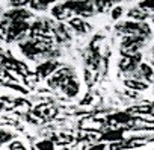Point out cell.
<instances>
[{
	"label": "cell",
	"instance_id": "7",
	"mask_svg": "<svg viewBox=\"0 0 154 150\" xmlns=\"http://www.w3.org/2000/svg\"><path fill=\"white\" fill-rule=\"evenodd\" d=\"M6 21H27L29 18H32V12L27 11L26 8H12L9 11H6L3 14Z\"/></svg>",
	"mask_w": 154,
	"mask_h": 150
},
{
	"label": "cell",
	"instance_id": "19",
	"mask_svg": "<svg viewBox=\"0 0 154 150\" xmlns=\"http://www.w3.org/2000/svg\"><path fill=\"white\" fill-rule=\"evenodd\" d=\"M12 138H14V135L11 132H8V130L0 127V147L8 144V142H12Z\"/></svg>",
	"mask_w": 154,
	"mask_h": 150
},
{
	"label": "cell",
	"instance_id": "22",
	"mask_svg": "<svg viewBox=\"0 0 154 150\" xmlns=\"http://www.w3.org/2000/svg\"><path fill=\"white\" fill-rule=\"evenodd\" d=\"M56 34H57V38H60V40H68V38H69V37H68V32H66V29H65L63 24H59V26L56 27Z\"/></svg>",
	"mask_w": 154,
	"mask_h": 150
},
{
	"label": "cell",
	"instance_id": "5",
	"mask_svg": "<svg viewBox=\"0 0 154 150\" xmlns=\"http://www.w3.org/2000/svg\"><path fill=\"white\" fill-rule=\"evenodd\" d=\"M9 23V21H8ZM30 29V24L27 21H11L6 27V41L11 43V41H18L21 40Z\"/></svg>",
	"mask_w": 154,
	"mask_h": 150
},
{
	"label": "cell",
	"instance_id": "12",
	"mask_svg": "<svg viewBox=\"0 0 154 150\" xmlns=\"http://www.w3.org/2000/svg\"><path fill=\"white\" fill-rule=\"evenodd\" d=\"M137 71H139V76L143 78L146 82H154V70H152L151 65H148L145 62H140Z\"/></svg>",
	"mask_w": 154,
	"mask_h": 150
},
{
	"label": "cell",
	"instance_id": "17",
	"mask_svg": "<svg viewBox=\"0 0 154 150\" xmlns=\"http://www.w3.org/2000/svg\"><path fill=\"white\" fill-rule=\"evenodd\" d=\"M35 148L36 150H54V142L51 139H41L35 144Z\"/></svg>",
	"mask_w": 154,
	"mask_h": 150
},
{
	"label": "cell",
	"instance_id": "25",
	"mask_svg": "<svg viewBox=\"0 0 154 150\" xmlns=\"http://www.w3.org/2000/svg\"><path fill=\"white\" fill-rule=\"evenodd\" d=\"M151 58H152V62H154V47H152V50H151Z\"/></svg>",
	"mask_w": 154,
	"mask_h": 150
},
{
	"label": "cell",
	"instance_id": "9",
	"mask_svg": "<svg viewBox=\"0 0 154 150\" xmlns=\"http://www.w3.org/2000/svg\"><path fill=\"white\" fill-rule=\"evenodd\" d=\"M68 24H69V27H71L74 32L80 34V35H86V34L91 30V24L86 23L83 17H71V18L68 20Z\"/></svg>",
	"mask_w": 154,
	"mask_h": 150
},
{
	"label": "cell",
	"instance_id": "24",
	"mask_svg": "<svg viewBox=\"0 0 154 150\" xmlns=\"http://www.w3.org/2000/svg\"><path fill=\"white\" fill-rule=\"evenodd\" d=\"M104 144H98V145H95V147H92V148H89V150H104Z\"/></svg>",
	"mask_w": 154,
	"mask_h": 150
},
{
	"label": "cell",
	"instance_id": "20",
	"mask_svg": "<svg viewBox=\"0 0 154 150\" xmlns=\"http://www.w3.org/2000/svg\"><path fill=\"white\" fill-rule=\"evenodd\" d=\"M122 14H124V8L122 6H113L112 8V12H110V17H112V20H119L121 17H122Z\"/></svg>",
	"mask_w": 154,
	"mask_h": 150
},
{
	"label": "cell",
	"instance_id": "18",
	"mask_svg": "<svg viewBox=\"0 0 154 150\" xmlns=\"http://www.w3.org/2000/svg\"><path fill=\"white\" fill-rule=\"evenodd\" d=\"M137 6L140 8V9H143L145 12H151V14H154V0H140V2L137 3Z\"/></svg>",
	"mask_w": 154,
	"mask_h": 150
},
{
	"label": "cell",
	"instance_id": "6",
	"mask_svg": "<svg viewBox=\"0 0 154 150\" xmlns=\"http://www.w3.org/2000/svg\"><path fill=\"white\" fill-rule=\"evenodd\" d=\"M140 59L142 55L136 53V55H122V58L118 62V67L122 73H134L137 71L139 65H140Z\"/></svg>",
	"mask_w": 154,
	"mask_h": 150
},
{
	"label": "cell",
	"instance_id": "26",
	"mask_svg": "<svg viewBox=\"0 0 154 150\" xmlns=\"http://www.w3.org/2000/svg\"><path fill=\"white\" fill-rule=\"evenodd\" d=\"M151 23H152V24H154V14H152V15H151Z\"/></svg>",
	"mask_w": 154,
	"mask_h": 150
},
{
	"label": "cell",
	"instance_id": "3",
	"mask_svg": "<svg viewBox=\"0 0 154 150\" xmlns=\"http://www.w3.org/2000/svg\"><path fill=\"white\" fill-rule=\"evenodd\" d=\"M65 3L77 17L88 18V17H92L95 12V6L92 0H66Z\"/></svg>",
	"mask_w": 154,
	"mask_h": 150
},
{
	"label": "cell",
	"instance_id": "27",
	"mask_svg": "<svg viewBox=\"0 0 154 150\" xmlns=\"http://www.w3.org/2000/svg\"><path fill=\"white\" fill-rule=\"evenodd\" d=\"M48 2H50V3H54V2H56V0H48Z\"/></svg>",
	"mask_w": 154,
	"mask_h": 150
},
{
	"label": "cell",
	"instance_id": "21",
	"mask_svg": "<svg viewBox=\"0 0 154 150\" xmlns=\"http://www.w3.org/2000/svg\"><path fill=\"white\" fill-rule=\"evenodd\" d=\"M32 0H9V5L12 8H26L30 5Z\"/></svg>",
	"mask_w": 154,
	"mask_h": 150
},
{
	"label": "cell",
	"instance_id": "16",
	"mask_svg": "<svg viewBox=\"0 0 154 150\" xmlns=\"http://www.w3.org/2000/svg\"><path fill=\"white\" fill-rule=\"evenodd\" d=\"M48 5H50L48 0H32L29 6L35 11H45L48 8Z\"/></svg>",
	"mask_w": 154,
	"mask_h": 150
},
{
	"label": "cell",
	"instance_id": "2",
	"mask_svg": "<svg viewBox=\"0 0 154 150\" xmlns=\"http://www.w3.org/2000/svg\"><path fill=\"white\" fill-rule=\"evenodd\" d=\"M48 49H50V46L47 43L39 41V40H35V41L33 40H27V41H24V43L20 44L21 53L26 58H29V59H36L38 56L44 55Z\"/></svg>",
	"mask_w": 154,
	"mask_h": 150
},
{
	"label": "cell",
	"instance_id": "23",
	"mask_svg": "<svg viewBox=\"0 0 154 150\" xmlns=\"http://www.w3.org/2000/svg\"><path fill=\"white\" fill-rule=\"evenodd\" d=\"M8 150H27V148L21 141H12V142H9Z\"/></svg>",
	"mask_w": 154,
	"mask_h": 150
},
{
	"label": "cell",
	"instance_id": "10",
	"mask_svg": "<svg viewBox=\"0 0 154 150\" xmlns=\"http://www.w3.org/2000/svg\"><path fill=\"white\" fill-rule=\"evenodd\" d=\"M50 12H51V17L56 18V20H59V21H62V20H69V18L72 17V11L66 6L65 2H63V3H59V5H54Z\"/></svg>",
	"mask_w": 154,
	"mask_h": 150
},
{
	"label": "cell",
	"instance_id": "11",
	"mask_svg": "<svg viewBox=\"0 0 154 150\" xmlns=\"http://www.w3.org/2000/svg\"><path fill=\"white\" fill-rule=\"evenodd\" d=\"M59 67L57 61H53V59H47L44 61L42 64H39L36 67V73L39 78H47V76H51V74L56 71V68Z\"/></svg>",
	"mask_w": 154,
	"mask_h": 150
},
{
	"label": "cell",
	"instance_id": "13",
	"mask_svg": "<svg viewBox=\"0 0 154 150\" xmlns=\"http://www.w3.org/2000/svg\"><path fill=\"white\" fill-rule=\"evenodd\" d=\"M127 17L130 20H134V21H145L148 18V12H145L143 9H140L139 6H136V8H130L128 9Z\"/></svg>",
	"mask_w": 154,
	"mask_h": 150
},
{
	"label": "cell",
	"instance_id": "4",
	"mask_svg": "<svg viewBox=\"0 0 154 150\" xmlns=\"http://www.w3.org/2000/svg\"><path fill=\"white\" fill-rule=\"evenodd\" d=\"M145 40L146 38L137 37V35H124L121 46H119L121 55H136V53H139V50L145 46Z\"/></svg>",
	"mask_w": 154,
	"mask_h": 150
},
{
	"label": "cell",
	"instance_id": "14",
	"mask_svg": "<svg viewBox=\"0 0 154 150\" xmlns=\"http://www.w3.org/2000/svg\"><path fill=\"white\" fill-rule=\"evenodd\" d=\"M94 2V6H95V11L97 12H107L109 9H112L116 3V0H92Z\"/></svg>",
	"mask_w": 154,
	"mask_h": 150
},
{
	"label": "cell",
	"instance_id": "15",
	"mask_svg": "<svg viewBox=\"0 0 154 150\" xmlns=\"http://www.w3.org/2000/svg\"><path fill=\"white\" fill-rule=\"evenodd\" d=\"M124 84H125L127 88H131V90H136V91H143V90L148 88V84L143 82V81H139L137 78L136 79H125Z\"/></svg>",
	"mask_w": 154,
	"mask_h": 150
},
{
	"label": "cell",
	"instance_id": "8",
	"mask_svg": "<svg viewBox=\"0 0 154 150\" xmlns=\"http://www.w3.org/2000/svg\"><path fill=\"white\" fill-rule=\"evenodd\" d=\"M59 90H60L63 94H66L68 97H75L77 94H79V91H80V85H79V82H77L75 76H69V78L59 87Z\"/></svg>",
	"mask_w": 154,
	"mask_h": 150
},
{
	"label": "cell",
	"instance_id": "1",
	"mask_svg": "<svg viewBox=\"0 0 154 150\" xmlns=\"http://www.w3.org/2000/svg\"><path fill=\"white\" fill-rule=\"evenodd\" d=\"M115 29L122 34V35H137V37H143V38H149L152 35L151 27L148 26V23L145 21H134V20H127V21H121L115 26Z\"/></svg>",
	"mask_w": 154,
	"mask_h": 150
},
{
	"label": "cell",
	"instance_id": "28",
	"mask_svg": "<svg viewBox=\"0 0 154 150\" xmlns=\"http://www.w3.org/2000/svg\"><path fill=\"white\" fill-rule=\"evenodd\" d=\"M33 150H35V147H33Z\"/></svg>",
	"mask_w": 154,
	"mask_h": 150
}]
</instances>
